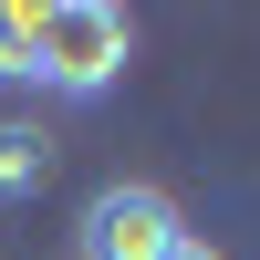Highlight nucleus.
Returning <instances> with one entry per match:
<instances>
[{"instance_id": "nucleus-1", "label": "nucleus", "mask_w": 260, "mask_h": 260, "mask_svg": "<svg viewBox=\"0 0 260 260\" xmlns=\"http://www.w3.org/2000/svg\"><path fill=\"white\" fill-rule=\"evenodd\" d=\"M31 42H42V94H73V104H104L136 62V21L115 0H52L31 11Z\"/></svg>"}, {"instance_id": "nucleus-2", "label": "nucleus", "mask_w": 260, "mask_h": 260, "mask_svg": "<svg viewBox=\"0 0 260 260\" xmlns=\"http://www.w3.org/2000/svg\"><path fill=\"white\" fill-rule=\"evenodd\" d=\"M177 240H187L177 198L146 187V177H115V187L83 198V260H167Z\"/></svg>"}, {"instance_id": "nucleus-3", "label": "nucleus", "mask_w": 260, "mask_h": 260, "mask_svg": "<svg viewBox=\"0 0 260 260\" xmlns=\"http://www.w3.org/2000/svg\"><path fill=\"white\" fill-rule=\"evenodd\" d=\"M52 187V136L42 125H0V198H42Z\"/></svg>"}, {"instance_id": "nucleus-4", "label": "nucleus", "mask_w": 260, "mask_h": 260, "mask_svg": "<svg viewBox=\"0 0 260 260\" xmlns=\"http://www.w3.org/2000/svg\"><path fill=\"white\" fill-rule=\"evenodd\" d=\"M0 83H31V94H42V42H31V11H0Z\"/></svg>"}, {"instance_id": "nucleus-5", "label": "nucleus", "mask_w": 260, "mask_h": 260, "mask_svg": "<svg viewBox=\"0 0 260 260\" xmlns=\"http://www.w3.org/2000/svg\"><path fill=\"white\" fill-rule=\"evenodd\" d=\"M167 260H229V250H208V240H177V250H167Z\"/></svg>"}]
</instances>
